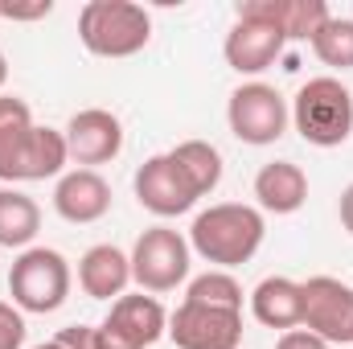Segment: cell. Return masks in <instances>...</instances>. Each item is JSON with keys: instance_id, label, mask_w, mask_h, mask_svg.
<instances>
[{"instance_id": "8992f818", "label": "cell", "mask_w": 353, "mask_h": 349, "mask_svg": "<svg viewBox=\"0 0 353 349\" xmlns=\"http://www.w3.org/2000/svg\"><path fill=\"white\" fill-rule=\"evenodd\" d=\"M226 123H230V136L239 144H251V148H267L275 144L288 123H292V107L271 83H243V87L230 90V103H226Z\"/></svg>"}, {"instance_id": "7c38bea8", "label": "cell", "mask_w": 353, "mask_h": 349, "mask_svg": "<svg viewBox=\"0 0 353 349\" xmlns=\"http://www.w3.org/2000/svg\"><path fill=\"white\" fill-rule=\"evenodd\" d=\"M66 136V152L79 169H99V165H111L119 152H123V123L115 111L107 107H87V111H74L70 123L62 128Z\"/></svg>"}, {"instance_id": "ba28073f", "label": "cell", "mask_w": 353, "mask_h": 349, "mask_svg": "<svg viewBox=\"0 0 353 349\" xmlns=\"http://www.w3.org/2000/svg\"><path fill=\"white\" fill-rule=\"evenodd\" d=\"M66 165H70V152H66V136L58 128L33 123L0 144V181H8V185L62 177Z\"/></svg>"}, {"instance_id": "3957f363", "label": "cell", "mask_w": 353, "mask_h": 349, "mask_svg": "<svg viewBox=\"0 0 353 349\" xmlns=\"http://www.w3.org/2000/svg\"><path fill=\"white\" fill-rule=\"evenodd\" d=\"M292 128L312 148H341L353 136V90L333 79H308L292 99Z\"/></svg>"}, {"instance_id": "52a82bcc", "label": "cell", "mask_w": 353, "mask_h": 349, "mask_svg": "<svg viewBox=\"0 0 353 349\" xmlns=\"http://www.w3.org/2000/svg\"><path fill=\"white\" fill-rule=\"evenodd\" d=\"M169 333V312L157 296L148 292H123L111 312L103 317V325L94 329V346L99 349H152Z\"/></svg>"}, {"instance_id": "ffe728a7", "label": "cell", "mask_w": 353, "mask_h": 349, "mask_svg": "<svg viewBox=\"0 0 353 349\" xmlns=\"http://www.w3.org/2000/svg\"><path fill=\"white\" fill-rule=\"evenodd\" d=\"M173 161L185 169L189 185L197 189V197H210L222 185V152L210 140H181L173 148Z\"/></svg>"}, {"instance_id": "8fae6325", "label": "cell", "mask_w": 353, "mask_h": 349, "mask_svg": "<svg viewBox=\"0 0 353 349\" xmlns=\"http://www.w3.org/2000/svg\"><path fill=\"white\" fill-rule=\"evenodd\" d=\"M132 189H136V201L148 214H157V218H181V214H189L201 201L197 189L189 185L185 169L173 161V152L148 157L132 177Z\"/></svg>"}, {"instance_id": "7a4b0ae2", "label": "cell", "mask_w": 353, "mask_h": 349, "mask_svg": "<svg viewBox=\"0 0 353 349\" xmlns=\"http://www.w3.org/2000/svg\"><path fill=\"white\" fill-rule=\"evenodd\" d=\"M79 41L94 58H132L152 41V12L136 0H87Z\"/></svg>"}, {"instance_id": "4fadbf2b", "label": "cell", "mask_w": 353, "mask_h": 349, "mask_svg": "<svg viewBox=\"0 0 353 349\" xmlns=\"http://www.w3.org/2000/svg\"><path fill=\"white\" fill-rule=\"evenodd\" d=\"M283 46H288V37H283L275 25L255 21V17H239V21L230 25L226 41H222V58H226V66H230L234 74L255 79V74H263V70H271V66L279 62Z\"/></svg>"}, {"instance_id": "277c9868", "label": "cell", "mask_w": 353, "mask_h": 349, "mask_svg": "<svg viewBox=\"0 0 353 349\" xmlns=\"http://www.w3.org/2000/svg\"><path fill=\"white\" fill-rule=\"evenodd\" d=\"M70 283H74V271L62 251L54 247H29L12 259L8 271V296L21 312H33V317H46V312H58L70 296Z\"/></svg>"}, {"instance_id": "83f0119b", "label": "cell", "mask_w": 353, "mask_h": 349, "mask_svg": "<svg viewBox=\"0 0 353 349\" xmlns=\"http://www.w3.org/2000/svg\"><path fill=\"white\" fill-rule=\"evenodd\" d=\"M337 218H341V230L353 239V181L341 189V201H337Z\"/></svg>"}, {"instance_id": "484cf974", "label": "cell", "mask_w": 353, "mask_h": 349, "mask_svg": "<svg viewBox=\"0 0 353 349\" xmlns=\"http://www.w3.org/2000/svg\"><path fill=\"white\" fill-rule=\"evenodd\" d=\"M62 349H99L94 346V329L90 325H66V329H58V337H54Z\"/></svg>"}, {"instance_id": "5bb4252c", "label": "cell", "mask_w": 353, "mask_h": 349, "mask_svg": "<svg viewBox=\"0 0 353 349\" xmlns=\"http://www.w3.org/2000/svg\"><path fill=\"white\" fill-rule=\"evenodd\" d=\"M54 210L70 226H90L111 214V185L99 169H66L54 185Z\"/></svg>"}, {"instance_id": "9c48e42d", "label": "cell", "mask_w": 353, "mask_h": 349, "mask_svg": "<svg viewBox=\"0 0 353 349\" xmlns=\"http://www.w3.org/2000/svg\"><path fill=\"white\" fill-rule=\"evenodd\" d=\"M300 288H304L300 329L316 333L325 346H353V283L337 275H312Z\"/></svg>"}, {"instance_id": "d4e9b609", "label": "cell", "mask_w": 353, "mask_h": 349, "mask_svg": "<svg viewBox=\"0 0 353 349\" xmlns=\"http://www.w3.org/2000/svg\"><path fill=\"white\" fill-rule=\"evenodd\" d=\"M54 12V0H37V4H0V17L4 21H37V17H50Z\"/></svg>"}, {"instance_id": "ac0fdd59", "label": "cell", "mask_w": 353, "mask_h": 349, "mask_svg": "<svg viewBox=\"0 0 353 349\" xmlns=\"http://www.w3.org/2000/svg\"><path fill=\"white\" fill-rule=\"evenodd\" d=\"M251 312L267 329H279V333L300 329V321H304V288L296 279H288V275H267L251 292Z\"/></svg>"}, {"instance_id": "7402d4cb", "label": "cell", "mask_w": 353, "mask_h": 349, "mask_svg": "<svg viewBox=\"0 0 353 349\" xmlns=\"http://www.w3.org/2000/svg\"><path fill=\"white\" fill-rule=\"evenodd\" d=\"M185 300H189V304H210V308H230V312H243V283H239L230 271L210 267L205 275L189 279Z\"/></svg>"}, {"instance_id": "f1b7e54d", "label": "cell", "mask_w": 353, "mask_h": 349, "mask_svg": "<svg viewBox=\"0 0 353 349\" xmlns=\"http://www.w3.org/2000/svg\"><path fill=\"white\" fill-rule=\"evenodd\" d=\"M4 79H8V58H4V50H0V87H4Z\"/></svg>"}, {"instance_id": "603a6c76", "label": "cell", "mask_w": 353, "mask_h": 349, "mask_svg": "<svg viewBox=\"0 0 353 349\" xmlns=\"http://www.w3.org/2000/svg\"><path fill=\"white\" fill-rule=\"evenodd\" d=\"M25 128H33V111H29V103L17 99V94H0V144L12 140V136L25 132Z\"/></svg>"}, {"instance_id": "cb8c5ba5", "label": "cell", "mask_w": 353, "mask_h": 349, "mask_svg": "<svg viewBox=\"0 0 353 349\" xmlns=\"http://www.w3.org/2000/svg\"><path fill=\"white\" fill-rule=\"evenodd\" d=\"M0 349H25V312L12 300H0Z\"/></svg>"}, {"instance_id": "5b68a950", "label": "cell", "mask_w": 353, "mask_h": 349, "mask_svg": "<svg viewBox=\"0 0 353 349\" xmlns=\"http://www.w3.org/2000/svg\"><path fill=\"white\" fill-rule=\"evenodd\" d=\"M132 283L148 296H165V292H176L185 279H189V263H193V251H189V239L173 230V226H148L136 247H132Z\"/></svg>"}, {"instance_id": "e0dca14e", "label": "cell", "mask_w": 353, "mask_h": 349, "mask_svg": "<svg viewBox=\"0 0 353 349\" xmlns=\"http://www.w3.org/2000/svg\"><path fill=\"white\" fill-rule=\"evenodd\" d=\"M255 201L263 214H296L308 201V173L296 161H267L255 173Z\"/></svg>"}, {"instance_id": "2e32d148", "label": "cell", "mask_w": 353, "mask_h": 349, "mask_svg": "<svg viewBox=\"0 0 353 349\" xmlns=\"http://www.w3.org/2000/svg\"><path fill=\"white\" fill-rule=\"evenodd\" d=\"M132 283V259L115 243H94L79 259V288L90 300H119Z\"/></svg>"}, {"instance_id": "f546056e", "label": "cell", "mask_w": 353, "mask_h": 349, "mask_svg": "<svg viewBox=\"0 0 353 349\" xmlns=\"http://www.w3.org/2000/svg\"><path fill=\"white\" fill-rule=\"evenodd\" d=\"M33 349H62L58 341H41V346H33Z\"/></svg>"}, {"instance_id": "d6986e66", "label": "cell", "mask_w": 353, "mask_h": 349, "mask_svg": "<svg viewBox=\"0 0 353 349\" xmlns=\"http://www.w3.org/2000/svg\"><path fill=\"white\" fill-rule=\"evenodd\" d=\"M37 230H41V206L29 193L4 185L0 189V247L29 251L33 239H37Z\"/></svg>"}, {"instance_id": "4316f807", "label": "cell", "mask_w": 353, "mask_h": 349, "mask_svg": "<svg viewBox=\"0 0 353 349\" xmlns=\"http://www.w3.org/2000/svg\"><path fill=\"white\" fill-rule=\"evenodd\" d=\"M275 349H333V346H325V341H321L316 333H308V329H288V333H279Z\"/></svg>"}, {"instance_id": "44dd1931", "label": "cell", "mask_w": 353, "mask_h": 349, "mask_svg": "<svg viewBox=\"0 0 353 349\" xmlns=\"http://www.w3.org/2000/svg\"><path fill=\"white\" fill-rule=\"evenodd\" d=\"M308 46L329 70H353V17H329Z\"/></svg>"}, {"instance_id": "9a60e30c", "label": "cell", "mask_w": 353, "mask_h": 349, "mask_svg": "<svg viewBox=\"0 0 353 349\" xmlns=\"http://www.w3.org/2000/svg\"><path fill=\"white\" fill-rule=\"evenodd\" d=\"M239 17H255L275 25L288 41H312L316 29L333 17L325 0H243Z\"/></svg>"}, {"instance_id": "30bf717a", "label": "cell", "mask_w": 353, "mask_h": 349, "mask_svg": "<svg viewBox=\"0 0 353 349\" xmlns=\"http://www.w3.org/2000/svg\"><path fill=\"white\" fill-rule=\"evenodd\" d=\"M165 337L176 349H239L243 346V312L181 300L169 312Z\"/></svg>"}, {"instance_id": "6da1fadb", "label": "cell", "mask_w": 353, "mask_h": 349, "mask_svg": "<svg viewBox=\"0 0 353 349\" xmlns=\"http://www.w3.org/2000/svg\"><path fill=\"white\" fill-rule=\"evenodd\" d=\"M267 235V218L259 206H243V201H218L210 210H201L189 226V251L214 263L218 271L243 267L259 255Z\"/></svg>"}]
</instances>
